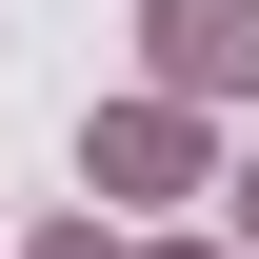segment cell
<instances>
[{
  "instance_id": "1",
  "label": "cell",
  "mask_w": 259,
  "mask_h": 259,
  "mask_svg": "<svg viewBox=\"0 0 259 259\" xmlns=\"http://www.w3.org/2000/svg\"><path fill=\"white\" fill-rule=\"evenodd\" d=\"M140 40H160L180 100H239V80H259V0H140Z\"/></svg>"
},
{
  "instance_id": "4",
  "label": "cell",
  "mask_w": 259,
  "mask_h": 259,
  "mask_svg": "<svg viewBox=\"0 0 259 259\" xmlns=\"http://www.w3.org/2000/svg\"><path fill=\"white\" fill-rule=\"evenodd\" d=\"M40 259H100V239H40Z\"/></svg>"
},
{
  "instance_id": "2",
  "label": "cell",
  "mask_w": 259,
  "mask_h": 259,
  "mask_svg": "<svg viewBox=\"0 0 259 259\" xmlns=\"http://www.w3.org/2000/svg\"><path fill=\"white\" fill-rule=\"evenodd\" d=\"M80 180H120V199H160V180H199V120H180V100H100V140H80Z\"/></svg>"
},
{
  "instance_id": "3",
  "label": "cell",
  "mask_w": 259,
  "mask_h": 259,
  "mask_svg": "<svg viewBox=\"0 0 259 259\" xmlns=\"http://www.w3.org/2000/svg\"><path fill=\"white\" fill-rule=\"evenodd\" d=\"M239 239H259V160H239Z\"/></svg>"
}]
</instances>
